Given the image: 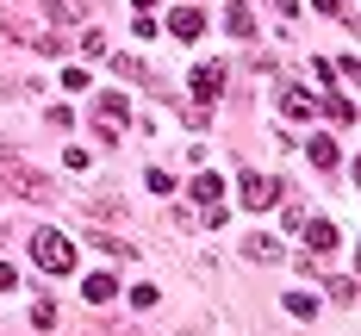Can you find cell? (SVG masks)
<instances>
[{"label":"cell","instance_id":"6da1fadb","mask_svg":"<svg viewBox=\"0 0 361 336\" xmlns=\"http://www.w3.org/2000/svg\"><path fill=\"white\" fill-rule=\"evenodd\" d=\"M32 261L44 268V274H75V243L63 237V230H37L32 237Z\"/></svg>","mask_w":361,"mask_h":336},{"label":"cell","instance_id":"7a4b0ae2","mask_svg":"<svg viewBox=\"0 0 361 336\" xmlns=\"http://www.w3.org/2000/svg\"><path fill=\"white\" fill-rule=\"evenodd\" d=\"M0 193H19V199H56L50 175H37L25 162H0Z\"/></svg>","mask_w":361,"mask_h":336},{"label":"cell","instance_id":"3957f363","mask_svg":"<svg viewBox=\"0 0 361 336\" xmlns=\"http://www.w3.org/2000/svg\"><path fill=\"white\" fill-rule=\"evenodd\" d=\"M237 193H243V206H250V212H262V206H274V199H281V181H274V175H243Z\"/></svg>","mask_w":361,"mask_h":336},{"label":"cell","instance_id":"277c9868","mask_svg":"<svg viewBox=\"0 0 361 336\" xmlns=\"http://www.w3.org/2000/svg\"><path fill=\"white\" fill-rule=\"evenodd\" d=\"M193 94H200V106L218 100V94H224V63H200V69H193Z\"/></svg>","mask_w":361,"mask_h":336},{"label":"cell","instance_id":"5b68a950","mask_svg":"<svg viewBox=\"0 0 361 336\" xmlns=\"http://www.w3.org/2000/svg\"><path fill=\"white\" fill-rule=\"evenodd\" d=\"M169 32L175 37H200L206 32V13H200V6H175V13H169Z\"/></svg>","mask_w":361,"mask_h":336},{"label":"cell","instance_id":"8992f818","mask_svg":"<svg viewBox=\"0 0 361 336\" xmlns=\"http://www.w3.org/2000/svg\"><path fill=\"white\" fill-rule=\"evenodd\" d=\"M299 230H305V243H312L318 256H324V249H336V224H330V218H305Z\"/></svg>","mask_w":361,"mask_h":336},{"label":"cell","instance_id":"52a82bcc","mask_svg":"<svg viewBox=\"0 0 361 336\" xmlns=\"http://www.w3.org/2000/svg\"><path fill=\"white\" fill-rule=\"evenodd\" d=\"M224 25H231V37H255V13L243 0H231V6H224Z\"/></svg>","mask_w":361,"mask_h":336},{"label":"cell","instance_id":"ba28073f","mask_svg":"<svg viewBox=\"0 0 361 336\" xmlns=\"http://www.w3.org/2000/svg\"><path fill=\"white\" fill-rule=\"evenodd\" d=\"M81 293H87V305H106V299H118V280H112V274H87Z\"/></svg>","mask_w":361,"mask_h":336},{"label":"cell","instance_id":"9c48e42d","mask_svg":"<svg viewBox=\"0 0 361 336\" xmlns=\"http://www.w3.org/2000/svg\"><path fill=\"white\" fill-rule=\"evenodd\" d=\"M281 106H287V118H318V100H312V94H299V87L281 94Z\"/></svg>","mask_w":361,"mask_h":336},{"label":"cell","instance_id":"30bf717a","mask_svg":"<svg viewBox=\"0 0 361 336\" xmlns=\"http://www.w3.org/2000/svg\"><path fill=\"white\" fill-rule=\"evenodd\" d=\"M193 199H200V206H218V175H212V168L193 175Z\"/></svg>","mask_w":361,"mask_h":336},{"label":"cell","instance_id":"8fae6325","mask_svg":"<svg viewBox=\"0 0 361 336\" xmlns=\"http://www.w3.org/2000/svg\"><path fill=\"white\" fill-rule=\"evenodd\" d=\"M243 256H250V261H281V243H274V237H250Z\"/></svg>","mask_w":361,"mask_h":336},{"label":"cell","instance_id":"7c38bea8","mask_svg":"<svg viewBox=\"0 0 361 336\" xmlns=\"http://www.w3.org/2000/svg\"><path fill=\"white\" fill-rule=\"evenodd\" d=\"M305 156H312V162H318V168H336V162H343V156H336V144H330V137H312V144H305Z\"/></svg>","mask_w":361,"mask_h":336},{"label":"cell","instance_id":"4fadbf2b","mask_svg":"<svg viewBox=\"0 0 361 336\" xmlns=\"http://www.w3.org/2000/svg\"><path fill=\"white\" fill-rule=\"evenodd\" d=\"M94 243H100V249H106V256H118V261H131V256H137V249H131V243H125V237H100V230H94Z\"/></svg>","mask_w":361,"mask_h":336},{"label":"cell","instance_id":"5bb4252c","mask_svg":"<svg viewBox=\"0 0 361 336\" xmlns=\"http://www.w3.org/2000/svg\"><path fill=\"white\" fill-rule=\"evenodd\" d=\"M287 311L293 318H318V299L312 293H287Z\"/></svg>","mask_w":361,"mask_h":336},{"label":"cell","instance_id":"9a60e30c","mask_svg":"<svg viewBox=\"0 0 361 336\" xmlns=\"http://www.w3.org/2000/svg\"><path fill=\"white\" fill-rule=\"evenodd\" d=\"M330 118H343V125H355V100H349V94H330Z\"/></svg>","mask_w":361,"mask_h":336},{"label":"cell","instance_id":"2e32d148","mask_svg":"<svg viewBox=\"0 0 361 336\" xmlns=\"http://www.w3.org/2000/svg\"><path fill=\"white\" fill-rule=\"evenodd\" d=\"M112 69L125 75V81H149V69H144V63H137V56H118V63H112Z\"/></svg>","mask_w":361,"mask_h":336},{"label":"cell","instance_id":"e0dca14e","mask_svg":"<svg viewBox=\"0 0 361 336\" xmlns=\"http://www.w3.org/2000/svg\"><path fill=\"white\" fill-rule=\"evenodd\" d=\"M94 118H125V94H100V112Z\"/></svg>","mask_w":361,"mask_h":336},{"label":"cell","instance_id":"ac0fdd59","mask_svg":"<svg viewBox=\"0 0 361 336\" xmlns=\"http://www.w3.org/2000/svg\"><path fill=\"white\" fill-rule=\"evenodd\" d=\"M32 324H37V330H50V324H56V305H50V299H37V305H32Z\"/></svg>","mask_w":361,"mask_h":336},{"label":"cell","instance_id":"d6986e66","mask_svg":"<svg viewBox=\"0 0 361 336\" xmlns=\"http://www.w3.org/2000/svg\"><path fill=\"white\" fill-rule=\"evenodd\" d=\"M330 293L343 299V305H355V280H349V274H336V280H330Z\"/></svg>","mask_w":361,"mask_h":336},{"label":"cell","instance_id":"ffe728a7","mask_svg":"<svg viewBox=\"0 0 361 336\" xmlns=\"http://www.w3.org/2000/svg\"><path fill=\"white\" fill-rule=\"evenodd\" d=\"M13 287H19V274H13V268L0 261V293H13Z\"/></svg>","mask_w":361,"mask_h":336},{"label":"cell","instance_id":"44dd1931","mask_svg":"<svg viewBox=\"0 0 361 336\" xmlns=\"http://www.w3.org/2000/svg\"><path fill=\"white\" fill-rule=\"evenodd\" d=\"M312 6H318V13H343L349 0H312Z\"/></svg>","mask_w":361,"mask_h":336},{"label":"cell","instance_id":"7402d4cb","mask_svg":"<svg viewBox=\"0 0 361 336\" xmlns=\"http://www.w3.org/2000/svg\"><path fill=\"white\" fill-rule=\"evenodd\" d=\"M274 6H281V13H287V19H299V0H274Z\"/></svg>","mask_w":361,"mask_h":336},{"label":"cell","instance_id":"603a6c76","mask_svg":"<svg viewBox=\"0 0 361 336\" xmlns=\"http://www.w3.org/2000/svg\"><path fill=\"white\" fill-rule=\"evenodd\" d=\"M137 6H144V13H156V6H162V0H137Z\"/></svg>","mask_w":361,"mask_h":336},{"label":"cell","instance_id":"cb8c5ba5","mask_svg":"<svg viewBox=\"0 0 361 336\" xmlns=\"http://www.w3.org/2000/svg\"><path fill=\"white\" fill-rule=\"evenodd\" d=\"M0 237H6V224H0Z\"/></svg>","mask_w":361,"mask_h":336}]
</instances>
